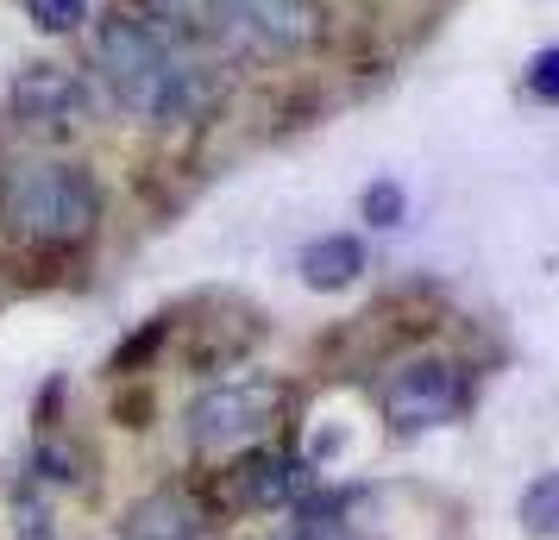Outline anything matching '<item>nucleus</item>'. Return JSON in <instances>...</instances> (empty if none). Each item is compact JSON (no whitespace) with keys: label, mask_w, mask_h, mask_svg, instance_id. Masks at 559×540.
I'll return each mask as SVG.
<instances>
[{"label":"nucleus","mask_w":559,"mask_h":540,"mask_svg":"<svg viewBox=\"0 0 559 540\" xmlns=\"http://www.w3.org/2000/svg\"><path fill=\"white\" fill-rule=\"evenodd\" d=\"M95 63H102L114 101L127 113H139V120H177L182 107L195 101V82L177 63V51L152 26H139V20H107L102 45H95Z\"/></svg>","instance_id":"f257e3e1"},{"label":"nucleus","mask_w":559,"mask_h":540,"mask_svg":"<svg viewBox=\"0 0 559 540\" xmlns=\"http://www.w3.org/2000/svg\"><path fill=\"white\" fill-rule=\"evenodd\" d=\"M465 403V377L447 359H408L403 371L383 377V421L396 434H428L440 421H453Z\"/></svg>","instance_id":"20e7f679"},{"label":"nucleus","mask_w":559,"mask_h":540,"mask_svg":"<svg viewBox=\"0 0 559 540\" xmlns=\"http://www.w3.org/2000/svg\"><path fill=\"white\" fill-rule=\"evenodd\" d=\"M283 389L271 377H246V384H221V389H202L189 403V440L202 453H227V446H246L252 434L271 428Z\"/></svg>","instance_id":"7ed1b4c3"},{"label":"nucleus","mask_w":559,"mask_h":540,"mask_svg":"<svg viewBox=\"0 0 559 540\" xmlns=\"http://www.w3.org/2000/svg\"><path fill=\"white\" fill-rule=\"evenodd\" d=\"M528 95L547 101V107H559V45H547V51L528 57Z\"/></svg>","instance_id":"4468645a"},{"label":"nucleus","mask_w":559,"mask_h":540,"mask_svg":"<svg viewBox=\"0 0 559 540\" xmlns=\"http://www.w3.org/2000/svg\"><path fill=\"white\" fill-rule=\"evenodd\" d=\"M13 540H51V509L32 484L13 496Z\"/></svg>","instance_id":"f8f14e48"},{"label":"nucleus","mask_w":559,"mask_h":540,"mask_svg":"<svg viewBox=\"0 0 559 540\" xmlns=\"http://www.w3.org/2000/svg\"><path fill=\"white\" fill-rule=\"evenodd\" d=\"M358 207H365V220H371V227H403L408 195H403V182H371Z\"/></svg>","instance_id":"9b49d317"},{"label":"nucleus","mask_w":559,"mask_h":540,"mask_svg":"<svg viewBox=\"0 0 559 540\" xmlns=\"http://www.w3.org/2000/svg\"><path fill=\"white\" fill-rule=\"evenodd\" d=\"M214 20L258 51H296L321 32L314 0H214Z\"/></svg>","instance_id":"39448f33"},{"label":"nucleus","mask_w":559,"mask_h":540,"mask_svg":"<svg viewBox=\"0 0 559 540\" xmlns=\"http://www.w3.org/2000/svg\"><path fill=\"white\" fill-rule=\"evenodd\" d=\"M358 271H365V245H358L353 232H328V239H314L302 252V284L308 289H353Z\"/></svg>","instance_id":"1a4fd4ad"},{"label":"nucleus","mask_w":559,"mask_h":540,"mask_svg":"<svg viewBox=\"0 0 559 540\" xmlns=\"http://www.w3.org/2000/svg\"><path fill=\"white\" fill-rule=\"evenodd\" d=\"M0 214H7L13 232L63 245V239H82L102 220V189L76 164H26L0 189Z\"/></svg>","instance_id":"f03ea898"},{"label":"nucleus","mask_w":559,"mask_h":540,"mask_svg":"<svg viewBox=\"0 0 559 540\" xmlns=\"http://www.w3.org/2000/svg\"><path fill=\"white\" fill-rule=\"evenodd\" d=\"M515 521H522V535L528 540H559V471H540V478L522 490Z\"/></svg>","instance_id":"9d476101"},{"label":"nucleus","mask_w":559,"mask_h":540,"mask_svg":"<svg viewBox=\"0 0 559 540\" xmlns=\"http://www.w3.org/2000/svg\"><path fill=\"white\" fill-rule=\"evenodd\" d=\"M82 82L70 70H51V63H32L13 76V113L32 120V127H51V120H76L82 113Z\"/></svg>","instance_id":"0eeeda50"},{"label":"nucleus","mask_w":559,"mask_h":540,"mask_svg":"<svg viewBox=\"0 0 559 540\" xmlns=\"http://www.w3.org/2000/svg\"><path fill=\"white\" fill-rule=\"evenodd\" d=\"M127 540H195L202 535V521H195V509L182 503L177 490H157V496H139L127 509Z\"/></svg>","instance_id":"6e6552de"},{"label":"nucleus","mask_w":559,"mask_h":540,"mask_svg":"<svg viewBox=\"0 0 559 540\" xmlns=\"http://www.w3.org/2000/svg\"><path fill=\"white\" fill-rule=\"evenodd\" d=\"M157 7H177V0H157Z\"/></svg>","instance_id":"2eb2a0df"},{"label":"nucleus","mask_w":559,"mask_h":540,"mask_svg":"<svg viewBox=\"0 0 559 540\" xmlns=\"http://www.w3.org/2000/svg\"><path fill=\"white\" fill-rule=\"evenodd\" d=\"M26 13L38 32H76L88 20V0H26Z\"/></svg>","instance_id":"ddd939ff"},{"label":"nucleus","mask_w":559,"mask_h":540,"mask_svg":"<svg viewBox=\"0 0 559 540\" xmlns=\"http://www.w3.org/2000/svg\"><path fill=\"white\" fill-rule=\"evenodd\" d=\"M296 490H302V465L283 453H246L233 471H221V496L233 509H283L296 503Z\"/></svg>","instance_id":"423d86ee"}]
</instances>
